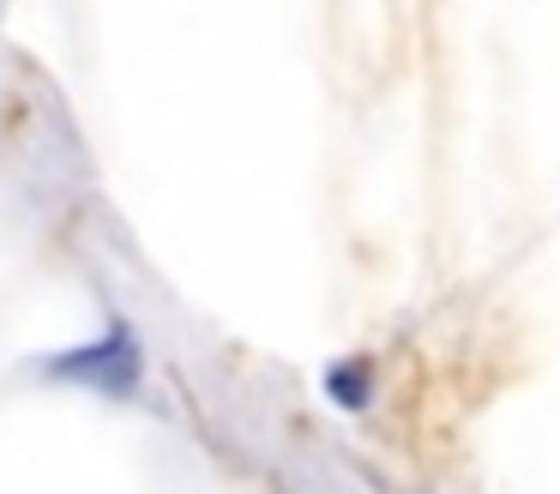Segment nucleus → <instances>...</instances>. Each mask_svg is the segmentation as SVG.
Masks as SVG:
<instances>
[{"label":"nucleus","instance_id":"f257e3e1","mask_svg":"<svg viewBox=\"0 0 560 494\" xmlns=\"http://www.w3.org/2000/svg\"><path fill=\"white\" fill-rule=\"evenodd\" d=\"M55 368H61L67 380L127 392V386H133V344H127V337H103V344H91V349H73V356H61Z\"/></svg>","mask_w":560,"mask_h":494}]
</instances>
